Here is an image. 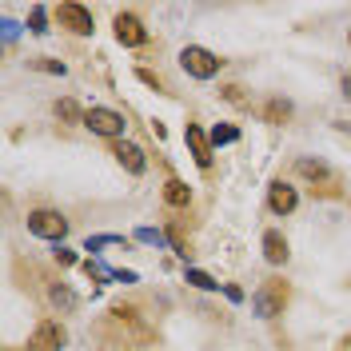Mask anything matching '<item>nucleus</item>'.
<instances>
[{
	"instance_id": "f257e3e1",
	"label": "nucleus",
	"mask_w": 351,
	"mask_h": 351,
	"mask_svg": "<svg viewBox=\"0 0 351 351\" xmlns=\"http://www.w3.org/2000/svg\"><path fill=\"white\" fill-rule=\"evenodd\" d=\"M287 284L284 280H263L260 291L252 295V311L260 315V319H276V315H284V307H287Z\"/></svg>"
},
{
	"instance_id": "f03ea898",
	"label": "nucleus",
	"mask_w": 351,
	"mask_h": 351,
	"mask_svg": "<svg viewBox=\"0 0 351 351\" xmlns=\"http://www.w3.org/2000/svg\"><path fill=\"white\" fill-rule=\"evenodd\" d=\"M180 68H184L188 76H196V80H212V76H219L223 60H219L216 52L199 48V44H188V48L180 52Z\"/></svg>"
},
{
	"instance_id": "7ed1b4c3",
	"label": "nucleus",
	"mask_w": 351,
	"mask_h": 351,
	"mask_svg": "<svg viewBox=\"0 0 351 351\" xmlns=\"http://www.w3.org/2000/svg\"><path fill=\"white\" fill-rule=\"evenodd\" d=\"M84 128L96 132V136H108V140H120V136H124V128H128V120H124L116 108H88Z\"/></svg>"
},
{
	"instance_id": "20e7f679",
	"label": "nucleus",
	"mask_w": 351,
	"mask_h": 351,
	"mask_svg": "<svg viewBox=\"0 0 351 351\" xmlns=\"http://www.w3.org/2000/svg\"><path fill=\"white\" fill-rule=\"evenodd\" d=\"M28 232L32 236H40V240H64L68 236V219L60 212H52V208H40V212H32L28 216Z\"/></svg>"
},
{
	"instance_id": "39448f33",
	"label": "nucleus",
	"mask_w": 351,
	"mask_h": 351,
	"mask_svg": "<svg viewBox=\"0 0 351 351\" xmlns=\"http://www.w3.org/2000/svg\"><path fill=\"white\" fill-rule=\"evenodd\" d=\"M64 343H68V331L60 319H40L32 328V335H28V348L32 351H60Z\"/></svg>"
},
{
	"instance_id": "423d86ee",
	"label": "nucleus",
	"mask_w": 351,
	"mask_h": 351,
	"mask_svg": "<svg viewBox=\"0 0 351 351\" xmlns=\"http://www.w3.org/2000/svg\"><path fill=\"white\" fill-rule=\"evenodd\" d=\"M56 24L68 28L72 36H88V32L96 28V24H92V12H88L84 4H72V0H68V4H56Z\"/></svg>"
},
{
	"instance_id": "0eeeda50",
	"label": "nucleus",
	"mask_w": 351,
	"mask_h": 351,
	"mask_svg": "<svg viewBox=\"0 0 351 351\" xmlns=\"http://www.w3.org/2000/svg\"><path fill=\"white\" fill-rule=\"evenodd\" d=\"M112 28H116V40L124 44V48H140V44H148V28H144L140 16H132V12H120Z\"/></svg>"
},
{
	"instance_id": "6e6552de",
	"label": "nucleus",
	"mask_w": 351,
	"mask_h": 351,
	"mask_svg": "<svg viewBox=\"0 0 351 351\" xmlns=\"http://www.w3.org/2000/svg\"><path fill=\"white\" fill-rule=\"evenodd\" d=\"M295 172L304 176V180H311V184H319L324 192H335V188H339L335 172H331L324 160H311V156H304V160H295Z\"/></svg>"
},
{
	"instance_id": "1a4fd4ad",
	"label": "nucleus",
	"mask_w": 351,
	"mask_h": 351,
	"mask_svg": "<svg viewBox=\"0 0 351 351\" xmlns=\"http://www.w3.org/2000/svg\"><path fill=\"white\" fill-rule=\"evenodd\" d=\"M295 204H300L295 188H291L287 180H271V188H267V208H271L276 216H291V212H295Z\"/></svg>"
},
{
	"instance_id": "9d476101",
	"label": "nucleus",
	"mask_w": 351,
	"mask_h": 351,
	"mask_svg": "<svg viewBox=\"0 0 351 351\" xmlns=\"http://www.w3.org/2000/svg\"><path fill=\"white\" fill-rule=\"evenodd\" d=\"M112 156L120 160V168L132 176H144V168H148V160H144V152L136 148V144H128V140H116L112 144Z\"/></svg>"
},
{
	"instance_id": "9b49d317",
	"label": "nucleus",
	"mask_w": 351,
	"mask_h": 351,
	"mask_svg": "<svg viewBox=\"0 0 351 351\" xmlns=\"http://www.w3.org/2000/svg\"><path fill=\"white\" fill-rule=\"evenodd\" d=\"M184 140H188V148H192V160H196L199 168H212V140L196 128V124H188L184 128Z\"/></svg>"
},
{
	"instance_id": "f8f14e48",
	"label": "nucleus",
	"mask_w": 351,
	"mask_h": 351,
	"mask_svg": "<svg viewBox=\"0 0 351 351\" xmlns=\"http://www.w3.org/2000/svg\"><path fill=\"white\" fill-rule=\"evenodd\" d=\"M287 256H291V252H287L284 232H276V228H271V232H263V260L280 267V263H287Z\"/></svg>"
},
{
	"instance_id": "ddd939ff",
	"label": "nucleus",
	"mask_w": 351,
	"mask_h": 351,
	"mask_svg": "<svg viewBox=\"0 0 351 351\" xmlns=\"http://www.w3.org/2000/svg\"><path fill=\"white\" fill-rule=\"evenodd\" d=\"M48 304L56 307V311H64V315H72L80 307V300H76V291L68 284H48Z\"/></svg>"
},
{
	"instance_id": "4468645a",
	"label": "nucleus",
	"mask_w": 351,
	"mask_h": 351,
	"mask_svg": "<svg viewBox=\"0 0 351 351\" xmlns=\"http://www.w3.org/2000/svg\"><path fill=\"white\" fill-rule=\"evenodd\" d=\"M164 204H168V208H188V204H192V188L172 176V180L164 184Z\"/></svg>"
},
{
	"instance_id": "2eb2a0df",
	"label": "nucleus",
	"mask_w": 351,
	"mask_h": 351,
	"mask_svg": "<svg viewBox=\"0 0 351 351\" xmlns=\"http://www.w3.org/2000/svg\"><path fill=\"white\" fill-rule=\"evenodd\" d=\"M263 120H267V124H287V120H291V100H280V96L267 100V104H263Z\"/></svg>"
},
{
	"instance_id": "dca6fc26",
	"label": "nucleus",
	"mask_w": 351,
	"mask_h": 351,
	"mask_svg": "<svg viewBox=\"0 0 351 351\" xmlns=\"http://www.w3.org/2000/svg\"><path fill=\"white\" fill-rule=\"evenodd\" d=\"M52 112H56V120H64V124H84V116H88L76 100H56Z\"/></svg>"
},
{
	"instance_id": "f3484780",
	"label": "nucleus",
	"mask_w": 351,
	"mask_h": 351,
	"mask_svg": "<svg viewBox=\"0 0 351 351\" xmlns=\"http://www.w3.org/2000/svg\"><path fill=\"white\" fill-rule=\"evenodd\" d=\"M100 247H128L124 236H88L84 252H100Z\"/></svg>"
},
{
	"instance_id": "a211bd4d",
	"label": "nucleus",
	"mask_w": 351,
	"mask_h": 351,
	"mask_svg": "<svg viewBox=\"0 0 351 351\" xmlns=\"http://www.w3.org/2000/svg\"><path fill=\"white\" fill-rule=\"evenodd\" d=\"M236 140H240V128H236V124H216V128H212V144H236Z\"/></svg>"
},
{
	"instance_id": "6ab92c4d",
	"label": "nucleus",
	"mask_w": 351,
	"mask_h": 351,
	"mask_svg": "<svg viewBox=\"0 0 351 351\" xmlns=\"http://www.w3.org/2000/svg\"><path fill=\"white\" fill-rule=\"evenodd\" d=\"M188 284L192 287H199V291H216V280H212V276H208V271H199V267H188Z\"/></svg>"
},
{
	"instance_id": "aec40b11",
	"label": "nucleus",
	"mask_w": 351,
	"mask_h": 351,
	"mask_svg": "<svg viewBox=\"0 0 351 351\" xmlns=\"http://www.w3.org/2000/svg\"><path fill=\"white\" fill-rule=\"evenodd\" d=\"M28 28H32L36 36H44V32H48V8H44V4H36V8L28 12Z\"/></svg>"
},
{
	"instance_id": "412c9836",
	"label": "nucleus",
	"mask_w": 351,
	"mask_h": 351,
	"mask_svg": "<svg viewBox=\"0 0 351 351\" xmlns=\"http://www.w3.org/2000/svg\"><path fill=\"white\" fill-rule=\"evenodd\" d=\"M32 68H40V72H52V76H64L68 68L60 64V60H48V56H40V60H32Z\"/></svg>"
},
{
	"instance_id": "4be33fe9",
	"label": "nucleus",
	"mask_w": 351,
	"mask_h": 351,
	"mask_svg": "<svg viewBox=\"0 0 351 351\" xmlns=\"http://www.w3.org/2000/svg\"><path fill=\"white\" fill-rule=\"evenodd\" d=\"M136 240H140V243H156V247H160V243H164V236H160L156 228H140V232H136Z\"/></svg>"
},
{
	"instance_id": "5701e85b",
	"label": "nucleus",
	"mask_w": 351,
	"mask_h": 351,
	"mask_svg": "<svg viewBox=\"0 0 351 351\" xmlns=\"http://www.w3.org/2000/svg\"><path fill=\"white\" fill-rule=\"evenodd\" d=\"M223 100H228V104H243V88L240 84H228V88H223Z\"/></svg>"
},
{
	"instance_id": "b1692460",
	"label": "nucleus",
	"mask_w": 351,
	"mask_h": 351,
	"mask_svg": "<svg viewBox=\"0 0 351 351\" xmlns=\"http://www.w3.org/2000/svg\"><path fill=\"white\" fill-rule=\"evenodd\" d=\"M136 76H140V80H144L148 88H156V92L164 88V84H160V76H156V72H148V68H136Z\"/></svg>"
},
{
	"instance_id": "393cba45",
	"label": "nucleus",
	"mask_w": 351,
	"mask_h": 351,
	"mask_svg": "<svg viewBox=\"0 0 351 351\" xmlns=\"http://www.w3.org/2000/svg\"><path fill=\"white\" fill-rule=\"evenodd\" d=\"M56 263H60V267H72V263H76V252H68V247H56Z\"/></svg>"
},
{
	"instance_id": "a878e982",
	"label": "nucleus",
	"mask_w": 351,
	"mask_h": 351,
	"mask_svg": "<svg viewBox=\"0 0 351 351\" xmlns=\"http://www.w3.org/2000/svg\"><path fill=\"white\" fill-rule=\"evenodd\" d=\"M16 36H21V24H16V21H4V44H12Z\"/></svg>"
},
{
	"instance_id": "bb28decb",
	"label": "nucleus",
	"mask_w": 351,
	"mask_h": 351,
	"mask_svg": "<svg viewBox=\"0 0 351 351\" xmlns=\"http://www.w3.org/2000/svg\"><path fill=\"white\" fill-rule=\"evenodd\" d=\"M223 295H228V300H232V304H240V300H243V291H240V287H232V284L223 287Z\"/></svg>"
},
{
	"instance_id": "cd10ccee",
	"label": "nucleus",
	"mask_w": 351,
	"mask_h": 351,
	"mask_svg": "<svg viewBox=\"0 0 351 351\" xmlns=\"http://www.w3.org/2000/svg\"><path fill=\"white\" fill-rule=\"evenodd\" d=\"M339 88H343V96L351 100V72H343V80H339Z\"/></svg>"
},
{
	"instance_id": "c85d7f7f",
	"label": "nucleus",
	"mask_w": 351,
	"mask_h": 351,
	"mask_svg": "<svg viewBox=\"0 0 351 351\" xmlns=\"http://www.w3.org/2000/svg\"><path fill=\"white\" fill-rule=\"evenodd\" d=\"M335 351H351V335H343V339L335 343Z\"/></svg>"
},
{
	"instance_id": "c756f323",
	"label": "nucleus",
	"mask_w": 351,
	"mask_h": 351,
	"mask_svg": "<svg viewBox=\"0 0 351 351\" xmlns=\"http://www.w3.org/2000/svg\"><path fill=\"white\" fill-rule=\"evenodd\" d=\"M348 40H351V28H348Z\"/></svg>"
}]
</instances>
